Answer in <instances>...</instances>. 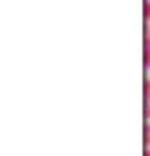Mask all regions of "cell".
<instances>
[{
	"label": "cell",
	"instance_id": "obj_5",
	"mask_svg": "<svg viewBox=\"0 0 150 156\" xmlns=\"http://www.w3.org/2000/svg\"><path fill=\"white\" fill-rule=\"evenodd\" d=\"M145 20L150 23V0H148V3H145Z\"/></svg>",
	"mask_w": 150,
	"mask_h": 156
},
{
	"label": "cell",
	"instance_id": "obj_7",
	"mask_svg": "<svg viewBox=\"0 0 150 156\" xmlns=\"http://www.w3.org/2000/svg\"><path fill=\"white\" fill-rule=\"evenodd\" d=\"M145 156H150V149H148V151H145Z\"/></svg>",
	"mask_w": 150,
	"mask_h": 156
},
{
	"label": "cell",
	"instance_id": "obj_2",
	"mask_svg": "<svg viewBox=\"0 0 150 156\" xmlns=\"http://www.w3.org/2000/svg\"><path fill=\"white\" fill-rule=\"evenodd\" d=\"M145 146H148V149H150V123L145 126Z\"/></svg>",
	"mask_w": 150,
	"mask_h": 156
},
{
	"label": "cell",
	"instance_id": "obj_3",
	"mask_svg": "<svg viewBox=\"0 0 150 156\" xmlns=\"http://www.w3.org/2000/svg\"><path fill=\"white\" fill-rule=\"evenodd\" d=\"M145 68H150V45H145Z\"/></svg>",
	"mask_w": 150,
	"mask_h": 156
},
{
	"label": "cell",
	"instance_id": "obj_4",
	"mask_svg": "<svg viewBox=\"0 0 150 156\" xmlns=\"http://www.w3.org/2000/svg\"><path fill=\"white\" fill-rule=\"evenodd\" d=\"M143 113H145V119L150 121V103H145V106H143Z\"/></svg>",
	"mask_w": 150,
	"mask_h": 156
},
{
	"label": "cell",
	"instance_id": "obj_1",
	"mask_svg": "<svg viewBox=\"0 0 150 156\" xmlns=\"http://www.w3.org/2000/svg\"><path fill=\"white\" fill-rule=\"evenodd\" d=\"M143 93H145V103H150V78H148L145 86H143Z\"/></svg>",
	"mask_w": 150,
	"mask_h": 156
},
{
	"label": "cell",
	"instance_id": "obj_6",
	"mask_svg": "<svg viewBox=\"0 0 150 156\" xmlns=\"http://www.w3.org/2000/svg\"><path fill=\"white\" fill-rule=\"evenodd\" d=\"M145 45H150V25H148V30H145Z\"/></svg>",
	"mask_w": 150,
	"mask_h": 156
}]
</instances>
